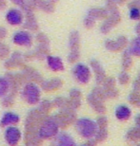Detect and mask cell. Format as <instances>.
Listing matches in <instances>:
<instances>
[{
  "mask_svg": "<svg viewBox=\"0 0 140 146\" xmlns=\"http://www.w3.org/2000/svg\"><path fill=\"white\" fill-rule=\"evenodd\" d=\"M76 129L81 136L86 139H91L96 136L97 133V123L90 119H80L76 122Z\"/></svg>",
  "mask_w": 140,
  "mask_h": 146,
  "instance_id": "cell-1",
  "label": "cell"
},
{
  "mask_svg": "<svg viewBox=\"0 0 140 146\" xmlns=\"http://www.w3.org/2000/svg\"><path fill=\"white\" fill-rule=\"evenodd\" d=\"M23 96L26 99V101L30 104H36L39 101L40 98V91L39 88L36 84H29L25 86L24 91H23Z\"/></svg>",
  "mask_w": 140,
  "mask_h": 146,
  "instance_id": "cell-2",
  "label": "cell"
},
{
  "mask_svg": "<svg viewBox=\"0 0 140 146\" xmlns=\"http://www.w3.org/2000/svg\"><path fill=\"white\" fill-rule=\"evenodd\" d=\"M74 75L78 80V82H80V83H82V84H85L90 80L91 72H90V69L88 66H86L85 65H83V64H78L74 68Z\"/></svg>",
  "mask_w": 140,
  "mask_h": 146,
  "instance_id": "cell-3",
  "label": "cell"
},
{
  "mask_svg": "<svg viewBox=\"0 0 140 146\" xmlns=\"http://www.w3.org/2000/svg\"><path fill=\"white\" fill-rule=\"evenodd\" d=\"M5 139L9 144L14 145L21 139V133L18 128L14 126H9L5 131Z\"/></svg>",
  "mask_w": 140,
  "mask_h": 146,
  "instance_id": "cell-4",
  "label": "cell"
},
{
  "mask_svg": "<svg viewBox=\"0 0 140 146\" xmlns=\"http://www.w3.org/2000/svg\"><path fill=\"white\" fill-rule=\"evenodd\" d=\"M58 126L54 121H48L43 124V126L40 129V136L44 138H50L54 136L57 133Z\"/></svg>",
  "mask_w": 140,
  "mask_h": 146,
  "instance_id": "cell-5",
  "label": "cell"
},
{
  "mask_svg": "<svg viewBox=\"0 0 140 146\" xmlns=\"http://www.w3.org/2000/svg\"><path fill=\"white\" fill-rule=\"evenodd\" d=\"M13 43L19 46H30L31 43V37L26 31H18L13 35Z\"/></svg>",
  "mask_w": 140,
  "mask_h": 146,
  "instance_id": "cell-6",
  "label": "cell"
},
{
  "mask_svg": "<svg viewBox=\"0 0 140 146\" xmlns=\"http://www.w3.org/2000/svg\"><path fill=\"white\" fill-rule=\"evenodd\" d=\"M6 19L11 25H19L22 23L23 16L19 11L11 10L6 14Z\"/></svg>",
  "mask_w": 140,
  "mask_h": 146,
  "instance_id": "cell-7",
  "label": "cell"
},
{
  "mask_svg": "<svg viewBox=\"0 0 140 146\" xmlns=\"http://www.w3.org/2000/svg\"><path fill=\"white\" fill-rule=\"evenodd\" d=\"M48 66L49 68L52 69L54 71H59L63 69V63L60 60V58L54 57V56H49L48 57Z\"/></svg>",
  "mask_w": 140,
  "mask_h": 146,
  "instance_id": "cell-8",
  "label": "cell"
},
{
  "mask_svg": "<svg viewBox=\"0 0 140 146\" xmlns=\"http://www.w3.org/2000/svg\"><path fill=\"white\" fill-rule=\"evenodd\" d=\"M115 116L116 118L120 121H125V119H129L131 116V110L126 106H118L115 110Z\"/></svg>",
  "mask_w": 140,
  "mask_h": 146,
  "instance_id": "cell-9",
  "label": "cell"
},
{
  "mask_svg": "<svg viewBox=\"0 0 140 146\" xmlns=\"http://www.w3.org/2000/svg\"><path fill=\"white\" fill-rule=\"evenodd\" d=\"M19 121V117L14 113H11V112H8V113H5L4 116L1 119V123L2 125H11V124H14L16 122Z\"/></svg>",
  "mask_w": 140,
  "mask_h": 146,
  "instance_id": "cell-10",
  "label": "cell"
},
{
  "mask_svg": "<svg viewBox=\"0 0 140 146\" xmlns=\"http://www.w3.org/2000/svg\"><path fill=\"white\" fill-rule=\"evenodd\" d=\"M58 143L61 145H71V144H74V141H72L71 137L68 136L67 134L63 133L58 137Z\"/></svg>",
  "mask_w": 140,
  "mask_h": 146,
  "instance_id": "cell-11",
  "label": "cell"
},
{
  "mask_svg": "<svg viewBox=\"0 0 140 146\" xmlns=\"http://www.w3.org/2000/svg\"><path fill=\"white\" fill-rule=\"evenodd\" d=\"M8 88H9L8 81L4 78H0V97L6 94V92L8 91Z\"/></svg>",
  "mask_w": 140,
  "mask_h": 146,
  "instance_id": "cell-12",
  "label": "cell"
},
{
  "mask_svg": "<svg viewBox=\"0 0 140 146\" xmlns=\"http://www.w3.org/2000/svg\"><path fill=\"white\" fill-rule=\"evenodd\" d=\"M131 52L140 56V39H136L133 42V45L131 46Z\"/></svg>",
  "mask_w": 140,
  "mask_h": 146,
  "instance_id": "cell-13",
  "label": "cell"
},
{
  "mask_svg": "<svg viewBox=\"0 0 140 146\" xmlns=\"http://www.w3.org/2000/svg\"><path fill=\"white\" fill-rule=\"evenodd\" d=\"M130 17L132 19H138L140 18V10L138 8L133 7L130 11Z\"/></svg>",
  "mask_w": 140,
  "mask_h": 146,
  "instance_id": "cell-14",
  "label": "cell"
},
{
  "mask_svg": "<svg viewBox=\"0 0 140 146\" xmlns=\"http://www.w3.org/2000/svg\"><path fill=\"white\" fill-rule=\"evenodd\" d=\"M11 1H13V3H15V4H21V3L23 2V0H11Z\"/></svg>",
  "mask_w": 140,
  "mask_h": 146,
  "instance_id": "cell-15",
  "label": "cell"
}]
</instances>
